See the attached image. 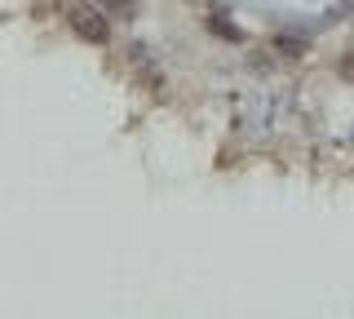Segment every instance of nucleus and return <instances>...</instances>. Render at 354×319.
<instances>
[{
	"label": "nucleus",
	"instance_id": "nucleus-2",
	"mask_svg": "<svg viewBox=\"0 0 354 319\" xmlns=\"http://www.w3.org/2000/svg\"><path fill=\"white\" fill-rule=\"evenodd\" d=\"M97 5H102L115 23H133V18H138V0H97Z\"/></svg>",
	"mask_w": 354,
	"mask_h": 319
},
{
	"label": "nucleus",
	"instance_id": "nucleus-1",
	"mask_svg": "<svg viewBox=\"0 0 354 319\" xmlns=\"http://www.w3.org/2000/svg\"><path fill=\"white\" fill-rule=\"evenodd\" d=\"M66 27H71L75 40H84V45H93V49L111 45V14L97 0H75V5L66 9Z\"/></svg>",
	"mask_w": 354,
	"mask_h": 319
},
{
	"label": "nucleus",
	"instance_id": "nucleus-4",
	"mask_svg": "<svg viewBox=\"0 0 354 319\" xmlns=\"http://www.w3.org/2000/svg\"><path fill=\"white\" fill-rule=\"evenodd\" d=\"M337 75H341V80H354V53H346V58L337 62Z\"/></svg>",
	"mask_w": 354,
	"mask_h": 319
},
{
	"label": "nucleus",
	"instance_id": "nucleus-3",
	"mask_svg": "<svg viewBox=\"0 0 354 319\" xmlns=\"http://www.w3.org/2000/svg\"><path fill=\"white\" fill-rule=\"evenodd\" d=\"M274 49H279L283 58H301V53H306L310 45H306L301 36H274Z\"/></svg>",
	"mask_w": 354,
	"mask_h": 319
}]
</instances>
